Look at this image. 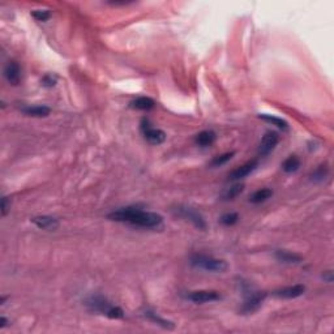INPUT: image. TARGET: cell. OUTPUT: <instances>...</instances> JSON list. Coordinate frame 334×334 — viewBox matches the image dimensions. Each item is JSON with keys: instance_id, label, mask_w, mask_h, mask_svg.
Instances as JSON below:
<instances>
[{"instance_id": "cell-22", "label": "cell", "mask_w": 334, "mask_h": 334, "mask_svg": "<svg viewBox=\"0 0 334 334\" xmlns=\"http://www.w3.org/2000/svg\"><path fill=\"white\" fill-rule=\"evenodd\" d=\"M328 175H329V168H328V166L326 165H320V166L315 168L314 171L311 172L310 178L312 182L318 183V182H324L328 178Z\"/></svg>"}, {"instance_id": "cell-4", "label": "cell", "mask_w": 334, "mask_h": 334, "mask_svg": "<svg viewBox=\"0 0 334 334\" xmlns=\"http://www.w3.org/2000/svg\"><path fill=\"white\" fill-rule=\"evenodd\" d=\"M176 216H179L180 218L191 222L196 228L199 230H206V222H205L204 217L201 216L195 208H191L188 205H178L175 209H174Z\"/></svg>"}, {"instance_id": "cell-21", "label": "cell", "mask_w": 334, "mask_h": 334, "mask_svg": "<svg viewBox=\"0 0 334 334\" xmlns=\"http://www.w3.org/2000/svg\"><path fill=\"white\" fill-rule=\"evenodd\" d=\"M259 116H260V119L265 120V122L272 123L273 126H276L277 128H279V130H289V123L286 122V120H283L282 118H278V116L268 115V114H261V115H259Z\"/></svg>"}, {"instance_id": "cell-8", "label": "cell", "mask_w": 334, "mask_h": 334, "mask_svg": "<svg viewBox=\"0 0 334 334\" xmlns=\"http://www.w3.org/2000/svg\"><path fill=\"white\" fill-rule=\"evenodd\" d=\"M279 143V136L276 132H266L259 145V154L261 157L270 154Z\"/></svg>"}, {"instance_id": "cell-10", "label": "cell", "mask_w": 334, "mask_h": 334, "mask_svg": "<svg viewBox=\"0 0 334 334\" xmlns=\"http://www.w3.org/2000/svg\"><path fill=\"white\" fill-rule=\"evenodd\" d=\"M259 166V161L257 159H251L248 162H245L244 165L237 167L235 170H232L228 174V180H241L244 179L245 176H248L251 172H253Z\"/></svg>"}, {"instance_id": "cell-14", "label": "cell", "mask_w": 334, "mask_h": 334, "mask_svg": "<svg viewBox=\"0 0 334 334\" xmlns=\"http://www.w3.org/2000/svg\"><path fill=\"white\" fill-rule=\"evenodd\" d=\"M217 140V135L214 130H201L200 133H197L195 137V143L196 145H199L201 148H208L210 145L216 143Z\"/></svg>"}, {"instance_id": "cell-1", "label": "cell", "mask_w": 334, "mask_h": 334, "mask_svg": "<svg viewBox=\"0 0 334 334\" xmlns=\"http://www.w3.org/2000/svg\"><path fill=\"white\" fill-rule=\"evenodd\" d=\"M109 218L115 222L127 223L135 227L143 228H158L162 226L163 218L157 213L141 210L137 206H127L114 210L109 214Z\"/></svg>"}, {"instance_id": "cell-11", "label": "cell", "mask_w": 334, "mask_h": 334, "mask_svg": "<svg viewBox=\"0 0 334 334\" xmlns=\"http://www.w3.org/2000/svg\"><path fill=\"white\" fill-rule=\"evenodd\" d=\"M4 77L11 85H19L21 81V67L17 61H8L4 68Z\"/></svg>"}, {"instance_id": "cell-17", "label": "cell", "mask_w": 334, "mask_h": 334, "mask_svg": "<svg viewBox=\"0 0 334 334\" xmlns=\"http://www.w3.org/2000/svg\"><path fill=\"white\" fill-rule=\"evenodd\" d=\"M21 111H22L25 115H28V116H34V118H46V116H49L50 112H51L50 107L43 106V105H42V106L41 105H37V106L22 107Z\"/></svg>"}, {"instance_id": "cell-27", "label": "cell", "mask_w": 334, "mask_h": 334, "mask_svg": "<svg viewBox=\"0 0 334 334\" xmlns=\"http://www.w3.org/2000/svg\"><path fill=\"white\" fill-rule=\"evenodd\" d=\"M9 209H11V201H9L7 196H4V197L1 199V216H7V213H8Z\"/></svg>"}, {"instance_id": "cell-15", "label": "cell", "mask_w": 334, "mask_h": 334, "mask_svg": "<svg viewBox=\"0 0 334 334\" xmlns=\"http://www.w3.org/2000/svg\"><path fill=\"white\" fill-rule=\"evenodd\" d=\"M143 316L147 320H149V321L154 322L155 325H159L162 326L163 329H174V322L172 321H168V320H166V318H162L161 316H158V314H155V312H153L151 310H145L144 311Z\"/></svg>"}, {"instance_id": "cell-13", "label": "cell", "mask_w": 334, "mask_h": 334, "mask_svg": "<svg viewBox=\"0 0 334 334\" xmlns=\"http://www.w3.org/2000/svg\"><path fill=\"white\" fill-rule=\"evenodd\" d=\"M274 256L279 262H283V264H299L303 261V257L300 255L290 252L286 249H277Z\"/></svg>"}, {"instance_id": "cell-12", "label": "cell", "mask_w": 334, "mask_h": 334, "mask_svg": "<svg viewBox=\"0 0 334 334\" xmlns=\"http://www.w3.org/2000/svg\"><path fill=\"white\" fill-rule=\"evenodd\" d=\"M32 222L38 228L46 230V231H55L59 227V221L55 217L51 216H38L32 218Z\"/></svg>"}, {"instance_id": "cell-26", "label": "cell", "mask_w": 334, "mask_h": 334, "mask_svg": "<svg viewBox=\"0 0 334 334\" xmlns=\"http://www.w3.org/2000/svg\"><path fill=\"white\" fill-rule=\"evenodd\" d=\"M41 82L45 88H53V86L56 84V77L53 76V74H46L45 77L42 78Z\"/></svg>"}, {"instance_id": "cell-7", "label": "cell", "mask_w": 334, "mask_h": 334, "mask_svg": "<svg viewBox=\"0 0 334 334\" xmlns=\"http://www.w3.org/2000/svg\"><path fill=\"white\" fill-rule=\"evenodd\" d=\"M186 297L188 300L196 303V304H203V303L220 300L221 294L218 291H214V290H196V291L188 293Z\"/></svg>"}, {"instance_id": "cell-9", "label": "cell", "mask_w": 334, "mask_h": 334, "mask_svg": "<svg viewBox=\"0 0 334 334\" xmlns=\"http://www.w3.org/2000/svg\"><path fill=\"white\" fill-rule=\"evenodd\" d=\"M304 293H306V286L297 283V285L286 286V287L276 290L273 291V295L279 299H295V297H302Z\"/></svg>"}, {"instance_id": "cell-16", "label": "cell", "mask_w": 334, "mask_h": 334, "mask_svg": "<svg viewBox=\"0 0 334 334\" xmlns=\"http://www.w3.org/2000/svg\"><path fill=\"white\" fill-rule=\"evenodd\" d=\"M130 107L140 111H150L155 107V102L149 97H139L133 101H130Z\"/></svg>"}, {"instance_id": "cell-19", "label": "cell", "mask_w": 334, "mask_h": 334, "mask_svg": "<svg viewBox=\"0 0 334 334\" xmlns=\"http://www.w3.org/2000/svg\"><path fill=\"white\" fill-rule=\"evenodd\" d=\"M300 165H302V162H300V159L297 158V155H290V157H287V158L282 162L281 167L282 170L285 172H287V174H293V172L299 170Z\"/></svg>"}, {"instance_id": "cell-23", "label": "cell", "mask_w": 334, "mask_h": 334, "mask_svg": "<svg viewBox=\"0 0 334 334\" xmlns=\"http://www.w3.org/2000/svg\"><path fill=\"white\" fill-rule=\"evenodd\" d=\"M234 155H235V151H230V153H224V154L216 155V157L210 161L209 166L210 167L223 166V165H226V163H227L228 161L234 157Z\"/></svg>"}, {"instance_id": "cell-28", "label": "cell", "mask_w": 334, "mask_h": 334, "mask_svg": "<svg viewBox=\"0 0 334 334\" xmlns=\"http://www.w3.org/2000/svg\"><path fill=\"white\" fill-rule=\"evenodd\" d=\"M322 278H324V281L326 282H333V272L332 270H326V272H324V274H322Z\"/></svg>"}, {"instance_id": "cell-18", "label": "cell", "mask_w": 334, "mask_h": 334, "mask_svg": "<svg viewBox=\"0 0 334 334\" xmlns=\"http://www.w3.org/2000/svg\"><path fill=\"white\" fill-rule=\"evenodd\" d=\"M273 196V191L270 188H260L249 196V203L252 204H261L266 200H269Z\"/></svg>"}, {"instance_id": "cell-29", "label": "cell", "mask_w": 334, "mask_h": 334, "mask_svg": "<svg viewBox=\"0 0 334 334\" xmlns=\"http://www.w3.org/2000/svg\"><path fill=\"white\" fill-rule=\"evenodd\" d=\"M7 324H8V320H7V317L1 316V317H0V329L5 328V326H7Z\"/></svg>"}, {"instance_id": "cell-20", "label": "cell", "mask_w": 334, "mask_h": 334, "mask_svg": "<svg viewBox=\"0 0 334 334\" xmlns=\"http://www.w3.org/2000/svg\"><path fill=\"white\" fill-rule=\"evenodd\" d=\"M243 191H244V184H234V186L226 188V189L222 192L221 199L223 200V201H230V200H234L235 197H238Z\"/></svg>"}, {"instance_id": "cell-24", "label": "cell", "mask_w": 334, "mask_h": 334, "mask_svg": "<svg viewBox=\"0 0 334 334\" xmlns=\"http://www.w3.org/2000/svg\"><path fill=\"white\" fill-rule=\"evenodd\" d=\"M239 221V214L238 213H227L221 217L220 222L224 226H234Z\"/></svg>"}, {"instance_id": "cell-5", "label": "cell", "mask_w": 334, "mask_h": 334, "mask_svg": "<svg viewBox=\"0 0 334 334\" xmlns=\"http://www.w3.org/2000/svg\"><path fill=\"white\" fill-rule=\"evenodd\" d=\"M140 130L143 133L144 139L147 140L148 143L151 145H161L166 141V133L159 128H154L151 127L149 119L144 118L140 123Z\"/></svg>"}, {"instance_id": "cell-3", "label": "cell", "mask_w": 334, "mask_h": 334, "mask_svg": "<svg viewBox=\"0 0 334 334\" xmlns=\"http://www.w3.org/2000/svg\"><path fill=\"white\" fill-rule=\"evenodd\" d=\"M189 262L195 268L206 270V272H213V273H223L228 268L227 262L224 260L208 256V255H203V253L192 255L191 259H189Z\"/></svg>"}, {"instance_id": "cell-2", "label": "cell", "mask_w": 334, "mask_h": 334, "mask_svg": "<svg viewBox=\"0 0 334 334\" xmlns=\"http://www.w3.org/2000/svg\"><path fill=\"white\" fill-rule=\"evenodd\" d=\"M85 306L89 308L92 312H98V314L105 315L106 317L119 320L124 317V311L118 306H114L112 303L109 302L106 297L102 295H90L85 299Z\"/></svg>"}, {"instance_id": "cell-6", "label": "cell", "mask_w": 334, "mask_h": 334, "mask_svg": "<svg viewBox=\"0 0 334 334\" xmlns=\"http://www.w3.org/2000/svg\"><path fill=\"white\" fill-rule=\"evenodd\" d=\"M268 294L265 291H253L252 294H249L248 297H245L244 303L241 308V315H251L255 314L256 311L260 310V307L262 306V303L266 299Z\"/></svg>"}, {"instance_id": "cell-25", "label": "cell", "mask_w": 334, "mask_h": 334, "mask_svg": "<svg viewBox=\"0 0 334 334\" xmlns=\"http://www.w3.org/2000/svg\"><path fill=\"white\" fill-rule=\"evenodd\" d=\"M32 16L36 19L37 21H47L51 17V13L47 9H37V11H33Z\"/></svg>"}]
</instances>
